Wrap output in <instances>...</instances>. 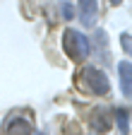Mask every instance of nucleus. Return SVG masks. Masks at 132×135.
I'll use <instances>...</instances> for the list:
<instances>
[{
  "label": "nucleus",
  "instance_id": "nucleus-1",
  "mask_svg": "<svg viewBox=\"0 0 132 135\" xmlns=\"http://www.w3.org/2000/svg\"><path fill=\"white\" fill-rule=\"evenodd\" d=\"M62 48L72 60H84L87 53H89V41L82 31L77 29H65L62 34Z\"/></svg>",
  "mask_w": 132,
  "mask_h": 135
},
{
  "label": "nucleus",
  "instance_id": "nucleus-2",
  "mask_svg": "<svg viewBox=\"0 0 132 135\" xmlns=\"http://www.w3.org/2000/svg\"><path fill=\"white\" fill-rule=\"evenodd\" d=\"M79 84H82L87 92L96 94V97H103V94H108V89H110L108 77H106L101 70H96V68H84V70L79 73Z\"/></svg>",
  "mask_w": 132,
  "mask_h": 135
},
{
  "label": "nucleus",
  "instance_id": "nucleus-3",
  "mask_svg": "<svg viewBox=\"0 0 132 135\" xmlns=\"http://www.w3.org/2000/svg\"><path fill=\"white\" fill-rule=\"evenodd\" d=\"M5 133L7 135H34V128H31V121L24 116H12L5 123Z\"/></svg>",
  "mask_w": 132,
  "mask_h": 135
},
{
  "label": "nucleus",
  "instance_id": "nucleus-4",
  "mask_svg": "<svg viewBox=\"0 0 132 135\" xmlns=\"http://www.w3.org/2000/svg\"><path fill=\"white\" fill-rule=\"evenodd\" d=\"M77 7H79V20L84 22V27H94L96 15H98L96 0H77Z\"/></svg>",
  "mask_w": 132,
  "mask_h": 135
},
{
  "label": "nucleus",
  "instance_id": "nucleus-5",
  "mask_svg": "<svg viewBox=\"0 0 132 135\" xmlns=\"http://www.w3.org/2000/svg\"><path fill=\"white\" fill-rule=\"evenodd\" d=\"M118 73H120V87H123V94L130 97L132 94V63L130 60H123L118 65Z\"/></svg>",
  "mask_w": 132,
  "mask_h": 135
},
{
  "label": "nucleus",
  "instance_id": "nucleus-6",
  "mask_svg": "<svg viewBox=\"0 0 132 135\" xmlns=\"http://www.w3.org/2000/svg\"><path fill=\"white\" fill-rule=\"evenodd\" d=\"M91 128L96 130V133H106L108 128H110V116H108V111H103V109H96L94 113H91Z\"/></svg>",
  "mask_w": 132,
  "mask_h": 135
},
{
  "label": "nucleus",
  "instance_id": "nucleus-7",
  "mask_svg": "<svg viewBox=\"0 0 132 135\" xmlns=\"http://www.w3.org/2000/svg\"><path fill=\"white\" fill-rule=\"evenodd\" d=\"M115 121H118V128L123 130V135L130 133V111L127 109H118L115 111Z\"/></svg>",
  "mask_w": 132,
  "mask_h": 135
},
{
  "label": "nucleus",
  "instance_id": "nucleus-8",
  "mask_svg": "<svg viewBox=\"0 0 132 135\" xmlns=\"http://www.w3.org/2000/svg\"><path fill=\"white\" fill-rule=\"evenodd\" d=\"M62 17H65V20H72V17H75V10H72L70 3H65V5H62Z\"/></svg>",
  "mask_w": 132,
  "mask_h": 135
},
{
  "label": "nucleus",
  "instance_id": "nucleus-9",
  "mask_svg": "<svg viewBox=\"0 0 132 135\" xmlns=\"http://www.w3.org/2000/svg\"><path fill=\"white\" fill-rule=\"evenodd\" d=\"M120 44H123V48H125V53H130V51H132V46H130V34H123V36H120Z\"/></svg>",
  "mask_w": 132,
  "mask_h": 135
},
{
  "label": "nucleus",
  "instance_id": "nucleus-10",
  "mask_svg": "<svg viewBox=\"0 0 132 135\" xmlns=\"http://www.w3.org/2000/svg\"><path fill=\"white\" fill-rule=\"evenodd\" d=\"M108 3H110V5H120L123 0H108Z\"/></svg>",
  "mask_w": 132,
  "mask_h": 135
}]
</instances>
